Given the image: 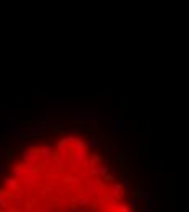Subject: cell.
<instances>
[{"mask_svg": "<svg viewBox=\"0 0 189 212\" xmlns=\"http://www.w3.org/2000/svg\"><path fill=\"white\" fill-rule=\"evenodd\" d=\"M139 194L104 141L80 129L30 135L0 166V212H127Z\"/></svg>", "mask_w": 189, "mask_h": 212, "instance_id": "obj_1", "label": "cell"}]
</instances>
